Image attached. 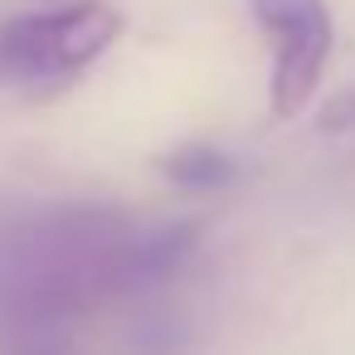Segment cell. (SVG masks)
<instances>
[{
    "label": "cell",
    "mask_w": 355,
    "mask_h": 355,
    "mask_svg": "<svg viewBox=\"0 0 355 355\" xmlns=\"http://www.w3.org/2000/svg\"><path fill=\"white\" fill-rule=\"evenodd\" d=\"M258 30L272 44V112L297 117L331 59L336 25L326 0H248Z\"/></svg>",
    "instance_id": "7a4b0ae2"
},
{
    "label": "cell",
    "mask_w": 355,
    "mask_h": 355,
    "mask_svg": "<svg viewBox=\"0 0 355 355\" xmlns=\"http://www.w3.org/2000/svg\"><path fill=\"white\" fill-rule=\"evenodd\" d=\"M161 171L180 190H219V185L234 180V161L219 146H180L161 161Z\"/></svg>",
    "instance_id": "3957f363"
},
{
    "label": "cell",
    "mask_w": 355,
    "mask_h": 355,
    "mask_svg": "<svg viewBox=\"0 0 355 355\" xmlns=\"http://www.w3.org/2000/svg\"><path fill=\"white\" fill-rule=\"evenodd\" d=\"M122 35V10L103 0H78L59 10H35L0 25V78L6 83H64L103 59Z\"/></svg>",
    "instance_id": "6da1fadb"
}]
</instances>
